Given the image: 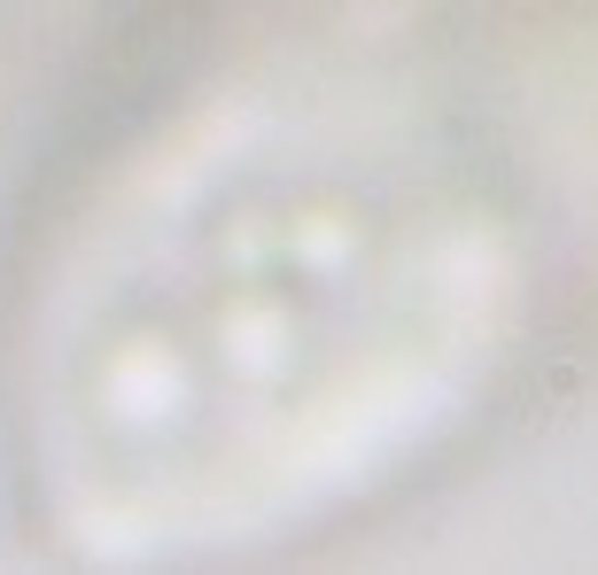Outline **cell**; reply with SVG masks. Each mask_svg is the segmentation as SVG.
<instances>
[{
	"label": "cell",
	"instance_id": "6da1fadb",
	"mask_svg": "<svg viewBox=\"0 0 598 575\" xmlns=\"http://www.w3.org/2000/svg\"><path fill=\"white\" fill-rule=\"evenodd\" d=\"M529 311L505 163L396 87L195 117L70 241L32 335V444L94 552L256 544L381 482Z\"/></svg>",
	"mask_w": 598,
	"mask_h": 575
}]
</instances>
